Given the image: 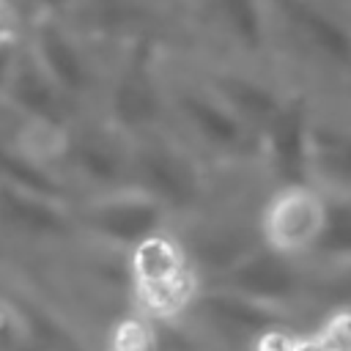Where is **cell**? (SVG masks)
<instances>
[{"label": "cell", "instance_id": "6da1fadb", "mask_svg": "<svg viewBox=\"0 0 351 351\" xmlns=\"http://www.w3.org/2000/svg\"><path fill=\"white\" fill-rule=\"evenodd\" d=\"M123 274L129 307L156 324L181 321L203 291V277L173 225L126 252Z\"/></svg>", "mask_w": 351, "mask_h": 351}, {"label": "cell", "instance_id": "7a4b0ae2", "mask_svg": "<svg viewBox=\"0 0 351 351\" xmlns=\"http://www.w3.org/2000/svg\"><path fill=\"white\" fill-rule=\"evenodd\" d=\"M219 170L170 129L132 140L129 186L154 197L173 217V225L208 200Z\"/></svg>", "mask_w": 351, "mask_h": 351}, {"label": "cell", "instance_id": "3957f363", "mask_svg": "<svg viewBox=\"0 0 351 351\" xmlns=\"http://www.w3.org/2000/svg\"><path fill=\"white\" fill-rule=\"evenodd\" d=\"M132 137L107 123L99 112H82L55 140V167L71 195H96L129 186Z\"/></svg>", "mask_w": 351, "mask_h": 351}, {"label": "cell", "instance_id": "277c9868", "mask_svg": "<svg viewBox=\"0 0 351 351\" xmlns=\"http://www.w3.org/2000/svg\"><path fill=\"white\" fill-rule=\"evenodd\" d=\"M80 244L69 197L0 184V258H33Z\"/></svg>", "mask_w": 351, "mask_h": 351}, {"label": "cell", "instance_id": "5b68a950", "mask_svg": "<svg viewBox=\"0 0 351 351\" xmlns=\"http://www.w3.org/2000/svg\"><path fill=\"white\" fill-rule=\"evenodd\" d=\"M80 241L126 255L145 239L173 225V217L134 186H118L71 200Z\"/></svg>", "mask_w": 351, "mask_h": 351}, {"label": "cell", "instance_id": "8992f818", "mask_svg": "<svg viewBox=\"0 0 351 351\" xmlns=\"http://www.w3.org/2000/svg\"><path fill=\"white\" fill-rule=\"evenodd\" d=\"M313 96L291 88L277 110L263 121L252 137V167L266 184L293 186L310 181V145H313Z\"/></svg>", "mask_w": 351, "mask_h": 351}, {"label": "cell", "instance_id": "52a82bcc", "mask_svg": "<svg viewBox=\"0 0 351 351\" xmlns=\"http://www.w3.org/2000/svg\"><path fill=\"white\" fill-rule=\"evenodd\" d=\"M329 197L315 184H293L266 189L258 208V236L261 247L307 261L326 228Z\"/></svg>", "mask_w": 351, "mask_h": 351}, {"label": "cell", "instance_id": "ba28073f", "mask_svg": "<svg viewBox=\"0 0 351 351\" xmlns=\"http://www.w3.org/2000/svg\"><path fill=\"white\" fill-rule=\"evenodd\" d=\"M313 104L310 181L326 195H351V101Z\"/></svg>", "mask_w": 351, "mask_h": 351}, {"label": "cell", "instance_id": "9c48e42d", "mask_svg": "<svg viewBox=\"0 0 351 351\" xmlns=\"http://www.w3.org/2000/svg\"><path fill=\"white\" fill-rule=\"evenodd\" d=\"M326 197V228L307 263L324 271H351V195Z\"/></svg>", "mask_w": 351, "mask_h": 351}, {"label": "cell", "instance_id": "30bf717a", "mask_svg": "<svg viewBox=\"0 0 351 351\" xmlns=\"http://www.w3.org/2000/svg\"><path fill=\"white\" fill-rule=\"evenodd\" d=\"M310 329L321 351H351V304H332L321 310Z\"/></svg>", "mask_w": 351, "mask_h": 351}, {"label": "cell", "instance_id": "8fae6325", "mask_svg": "<svg viewBox=\"0 0 351 351\" xmlns=\"http://www.w3.org/2000/svg\"><path fill=\"white\" fill-rule=\"evenodd\" d=\"M250 351H321L310 324H293L282 321L269 326L252 346Z\"/></svg>", "mask_w": 351, "mask_h": 351}, {"label": "cell", "instance_id": "7c38bea8", "mask_svg": "<svg viewBox=\"0 0 351 351\" xmlns=\"http://www.w3.org/2000/svg\"><path fill=\"white\" fill-rule=\"evenodd\" d=\"M27 41V19L16 0H0V60L22 49Z\"/></svg>", "mask_w": 351, "mask_h": 351}]
</instances>
